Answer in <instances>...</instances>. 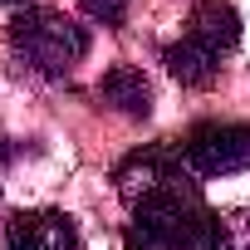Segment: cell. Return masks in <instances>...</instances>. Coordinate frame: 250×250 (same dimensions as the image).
Instances as JSON below:
<instances>
[{"label": "cell", "instance_id": "cell-2", "mask_svg": "<svg viewBox=\"0 0 250 250\" xmlns=\"http://www.w3.org/2000/svg\"><path fill=\"white\" fill-rule=\"evenodd\" d=\"M10 49L25 69H35L44 79H64L88 54V30L49 5H30L10 20Z\"/></svg>", "mask_w": 250, "mask_h": 250}, {"label": "cell", "instance_id": "cell-12", "mask_svg": "<svg viewBox=\"0 0 250 250\" xmlns=\"http://www.w3.org/2000/svg\"><path fill=\"white\" fill-rule=\"evenodd\" d=\"M0 5H15V0H0Z\"/></svg>", "mask_w": 250, "mask_h": 250}, {"label": "cell", "instance_id": "cell-5", "mask_svg": "<svg viewBox=\"0 0 250 250\" xmlns=\"http://www.w3.org/2000/svg\"><path fill=\"white\" fill-rule=\"evenodd\" d=\"M5 250H79V230L64 211H15L5 226Z\"/></svg>", "mask_w": 250, "mask_h": 250}, {"label": "cell", "instance_id": "cell-9", "mask_svg": "<svg viewBox=\"0 0 250 250\" xmlns=\"http://www.w3.org/2000/svg\"><path fill=\"white\" fill-rule=\"evenodd\" d=\"M191 250H250V211H211Z\"/></svg>", "mask_w": 250, "mask_h": 250}, {"label": "cell", "instance_id": "cell-11", "mask_svg": "<svg viewBox=\"0 0 250 250\" xmlns=\"http://www.w3.org/2000/svg\"><path fill=\"white\" fill-rule=\"evenodd\" d=\"M0 167H5V143H0Z\"/></svg>", "mask_w": 250, "mask_h": 250}, {"label": "cell", "instance_id": "cell-10", "mask_svg": "<svg viewBox=\"0 0 250 250\" xmlns=\"http://www.w3.org/2000/svg\"><path fill=\"white\" fill-rule=\"evenodd\" d=\"M79 5H83V15H93L103 25H118L123 15H128V0H79Z\"/></svg>", "mask_w": 250, "mask_h": 250}, {"label": "cell", "instance_id": "cell-7", "mask_svg": "<svg viewBox=\"0 0 250 250\" xmlns=\"http://www.w3.org/2000/svg\"><path fill=\"white\" fill-rule=\"evenodd\" d=\"M98 98H103V108H113V113H123V118H147V113H152V83H147V74L133 69V64L108 69V74L98 79Z\"/></svg>", "mask_w": 250, "mask_h": 250}, {"label": "cell", "instance_id": "cell-8", "mask_svg": "<svg viewBox=\"0 0 250 250\" xmlns=\"http://www.w3.org/2000/svg\"><path fill=\"white\" fill-rule=\"evenodd\" d=\"M162 64H167V74H172L182 88H211L216 74H221V54H211L206 44H196V40H187V35L162 49Z\"/></svg>", "mask_w": 250, "mask_h": 250}, {"label": "cell", "instance_id": "cell-1", "mask_svg": "<svg viewBox=\"0 0 250 250\" xmlns=\"http://www.w3.org/2000/svg\"><path fill=\"white\" fill-rule=\"evenodd\" d=\"M206 216H211V206L201 201L196 182L177 177V182L157 187L152 196L133 201V221L123 226V245L128 250H191Z\"/></svg>", "mask_w": 250, "mask_h": 250}, {"label": "cell", "instance_id": "cell-4", "mask_svg": "<svg viewBox=\"0 0 250 250\" xmlns=\"http://www.w3.org/2000/svg\"><path fill=\"white\" fill-rule=\"evenodd\" d=\"M177 177H191V172H187V162H182V147H172V143L138 147V152L123 157L118 172H113L123 201H143V196H152L157 187H167V182H177Z\"/></svg>", "mask_w": 250, "mask_h": 250}, {"label": "cell", "instance_id": "cell-6", "mask_svg": "<svg viewBox=\"0 0 250 250\" xmlns=\"http://www.w3.org/2000/svg\"><path fill=\"white\" fill-rule=\"evenodd\" d=\"M187 40L206 44L211 54H230L240 44V15H235V5H226V0H201V5H191Z\"/></svg>", "mask_w": 250, "mask_h": 250}, {"label": "cell", "instance_id": "cell-3", "mask_svg": "<svg viewBox=\"0 0 250 250\" xmlns=\"http://www.w3.org/2000/svg\"><path fill=\"white\" fill-rule=\"evenodd\" d=\"M182 162L191 177H230L250 167V123H201L182 143Z\"/></svg>", "mask_w": 250, "mask_h": 250}]
</instances>
